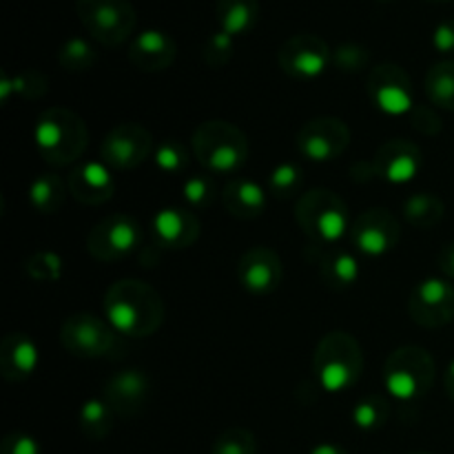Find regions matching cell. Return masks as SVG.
<instances>
[{
    "instance_id": "13",
    "label": "cell",
    "mask_w": 454,
    "mask_h": 454,
    "mask_svg": "<svg viewBox=\"0 0 454 454\" xmlns=\"http://www.w3.org/2000/svg\"><path fill=\"white\" fill-rule=\"evenodd\" d=\"M333 49L315 34H295L279 47V69L295 80H315L331 65Z\"/></svg>"
},
{
    "instance_id": "11",
    "label": "cell",
    "mask_w": 454,
    "mask_h": 454,
    "mask_svg": "<svg viewBox=\"0 0 454 454\" xmlns=\"http://www.w3.org/2000/svg\"><path fill=\"white\" fill-rule=\"evenodd\" d=\"M350 242L362 255L384 257L402 238V224L388 208L372 207L359 213L350 226Z\"/></svg>"
},
{
    "instance_id": "32",
    "label": "cell",
    "mask_w": 454,
    "mask_h": 454,
    "mask_svg": "<svg viewBox=\"0 0 454 454\" xmlns=\"http://www.w3.org/2000/svg\"><path fill=\"white\" fill-rule=\"evenodd\" d=\"M353 424L364 433H375L384 428L390 419V402L380 395H368L359 399L353 408Z\"/></svg>"
},
{
    "instance_id": "40",
    "label": "cell",
    "mask_w": 454,
    "mask_h": 454,
    "mask_svg": "<svg viewBox=\"0 0 454 454\" xmlns=\"http://www.w3.org/2000/svg\"><path fill=\"white\" fill-rule=\"evenodd\" d=\"M408 115H411L412 129L419 133H424V136H437V133L443 129L442 118H439V115L434 114L430 106L417 105V106H412V111Z\"/></svg>"
},
{
    "instance_id": "16",
    "label": "cell",
    "mask_w": 454,
    "mask_h": 454,
    "mask_svg": "<svg viewBox=\"0 0 454 454\" xmlns=\"http://www.w3.org/2000/svg\"><path fill=\"white\" fill-rule=\"evenodd\" d=\"M151 397V380L140 368H124L105 381L102 399L118 417H137Z\"/></svg>"
},
{
    "instance_id": "39",
    "label": "cell",
    "mask_w": 454,
    "mask_h": 454,
    "mask_svg": "<svg viewBox=\"0 0 454 454\" xmlns=\"http://www.w3.org/2000/svg\"><path fill=\"white\" fill-rule=\"evenodd\" d=\"M235 53V38L229 35L226 31L217 29L215 34H211L207 38L202 47V58L208 67L213 69H220V67H226L231 60H233Z\"/></svg>"
},
{
    "instance_id": "1",
    "label": "cell",
    "mask_w": 454,
    "mask_h": 454,
    "mask_svg": "<svg viewBox=\"0 0 454 454\" xmlns=\"http://www.w3.org/2000/svg\"><path fill=\"white\" fill-rule=\"evenodd\" d=\"M106 322L118 335L151 337L164 324V300L142 279H118L111 284L102 301Z\"/></svg>"
},
{
    "instance_id": "30",
    "label": "cell",
    "mask_w": 454,
    "mask_h": 454,
    "mask_svg": "<svg viewBox=\"0 0 454 454\" xmlns=\"http://www.w3.org/2000/svg\"><path fill=\"white\" fill-rule=\"evenodd\" d=\"M424 91L434 106L454 111V60L434 62L424 78Z\"/></svg>"
},
{
    "instance_id": "24",
    "label": "cell",
    "mask_w": 454,
    "mask_h": 454,
    "mask_svg": "<svg viewBox=\"0 0 454 454\" xmlns=\"http://www.w3.org/2000/svg\"><path fill=\"white\" fill-rule=\"evenodd\" d=\"M260 20V0H215L217 29L229 35H247Z\"/></svg>"
},
{
    "instance_id": "36",
    "label": "cell",
    "mask_w": 454,
    "mask_h": 454,
    "mask_svg": "<svg viewBox=\"0 0 454 454\" xmlns=\"http://www.w3.org/2000/svg\"><path fill=\"white\" fill-rule=\"evenodd\" d=\"M191 155L186 146L177 140H167L153 151V164L167 176H180L186 171Z\"/></svg>"
},
{
    "instance_id": "31",
    "label": "cell",
    "mask_w": 454,
    "mask_h": 454,
    "mask_svg": "<svg viewBox=\"0 0 454 454\" xmlns=\"http://www.w3.org/2000/svg\"><path fill=\"white\" fill-rule=\"evenodd\" d=\"M98 60V51L93 49V44L89 43L87 38H80V35H74V38H67L65 43L58 49V62L65 71L69 74H82V71H89Z\"/></svg>"
},
{
    "instance_id": "47",
    "label": "cell",
    "mask_w": 454,
    "mask_h": 454,
    "mask_svg": "<svg viewBox=\"0 0 454 454\" xmlns=\"http://www.w3.org/2000/svg\"><path fill=\"white\" fill-rule=\"evenodd\" d=\"M377 3H384L386 4V3H393V0H377Z\"/></svg>"
},
{
    "instance_id": "43",
    "label": "cell",
    "mask_w": 454,
    "mask_h": 454,
    "mask_svg": "<svg viewBox=\"0 0 454 454\" xmlns=\"http://www.w3.org/2000/svg\"><path fill=\"white\" fill-rule=\"evenodd\" d=\"M437 264H439V270H442L448 279H454V242L439 248Z\"/></svg>"
},
{
    "instance_id": "15",
    "label": "cell",
    "mask_w": 454,
    "mask_h": 454,
    "mask_svg": "<svg viewBox=\"0 0 454 454\" xmlns=\"http://www.w3.org/2000/svg\"><path fill=\"white\" fill-rule=\"evenodd\" d=\"M368 98L380 111L388 115H403L412 111V80L395 62H381L368 74Z\"/></svg>"
},
{
    "instance_id": "25",
    "label": "cell",
    "mask_w": 454,
    "mask_h": 454,
    "mask_svg": "<svg viewBox=\"0 0 454 454\" xmlns=\"http://www.w3.org/2000/svg\"><path fill=\"white\" fill-rule=\"evenodd\" d=\"M319 275L328 288L344 291L359 279V260L346 248H331L319 262Z\"/></svg>"
},
{
    "instance_id": "45",
    "label": "cell",
    "mask_w": 454,
    "mask_h": 454,
    "mask_svg": "<svg viewBox=\"0 0 454 454\" xmlns=\"http://www.w3.org/2000/svg\"><path fill=\"white\" fill-rule=\"evenodd\" d=\"M443 386H446V395L454 402V359L450 362V366H448L446 377H443Z\"/></svg>"
},
{
    "instance_id": "6",
    "label": "cell",
    "mask_w": 454,
    "mask_h": 454,
    "mask_svg": "<svg viewBox=\"0 0 454 454\" xmlns=\"http://www.w3.org/2000/svg\"><path fill=\"white\" fill-rule=\"evenodd\" d=\"M434 377L437 364L421 346H402L386 357L384 386L397 402H417L428 395Z\"/></svg>"
},
{
    "instance_id": "2",
    "label": "cell",
    "mask_w": 454,
    "mask_h": 454,
    "mask_svg": "<svg viewBox=\"0 0 454 454\" xmlns=\"http://www.w3.org/2000/svg\"><path fill=\"white\" fill-rule=\"evenodd\" d=\"M34 142L40 158L53 167L78 162L89 142V129L75 111L67 106H49L38 115Z\"/></svg>"
},
{
    "instance_id": "28",
    "label": "cell",
    "mask_w": 454,
    "mask_h": 454,
    "mask_svg": "<svg viewBox=\"0 0 454 454\" xmlns=\"http://www.w3.org/2000/svg\"><path fill=\"white\" fill-rule=\"evenodd\" d=\"M115 417L118 415L111 411L109 403L102 397H96L87 399V402L82 403L78 415V424L84 437L91 439V442H102V439L109 437L111 430H114Z\"/></svg>"
},
{
    "instance_id": "48",
    "label": "cell",
    "mask_w": 454,
    "mask_h": 454,
    "mask_svg": "<svg viewBox=\"0 0 454 454\" xmlns=\"http://www.w3.org/2000/svg\"><path fill=\"white\" fill-rule=\"evenodd\" d=\"M411 454H433V452H411Z\"/></svg>"
},
{
    "instance_id": "46",
    "label": "cell",
    "mask_w": 454,
    "mask_h": 454,
    "mask_svg": "<svg viewBox=\"0 0 454 454\" xmlns=\"http://www.w3.org/2000/svg\"><path fill=\"white\" fill-rule=\"evenodd\" d=\"M426 3H450V0H426Z\"/></svg>"
},
{
    "instance_id": "23",
    "label": "cell",
    "mask_w": 454,
    "mask_h": 454,
    "mask_svg": "<svg viewBox=\"0 0 454 454\" xmlns=\"http://www.w3.org/2000/svg\"><path fill=\"white\" fill-rule=\"evenodd\" d=\"M266 189L248 177H233L222 191V204L238 220H255L266 211Z\"/></svg>"
},
{
    "instance_id": "41",
    "label": "cell",
    "mask_w": 454,
    "mask_h": 454,
    "mask_svg": "<svg viewBox=\"0 0 454 454\" xmlns=\"http://www.w3.org/2000/svg\"><path fill=\"white\" fill-rule=\"evenodd\" d=\"M0 454H40V443L27 433H9L3 439Z\"/></svg>"
},
{
    "instance_id": "5",
    "label": "cell",
    "mask_w": 454,
    "mask_h": 454,
    "mask_svg": "<svg viewBox=\"0 0 454 454\" xmlns=\"http://www.w3.org/2000/svg\"><path fill=\"white\" fill-rule=\"evenodd\" d=\"M295 220L317 247H335L350 233L353 217L344 200L331 189H310L297 198Z\"/></svg>"
},
{
    "instance_id": "33",
    "label": "cell",
    "mask_w": 454,
    "mask_h": 454,
    "mask_svg": "<svg viewBox=\"0 0 454 454\" xmlns=\"http://www.w3.org/2000/svg\"><path fill=\"white\" fill-rule=\"evenodd\" d=\"M301 186H304V171L300 164L295 162H282L270 171L266 189L273 198L278 200H291L300 195Z\"/></svg>"
},
{
    "instance_id": "3",
    "label": "cell",
    "mask_w": 454,
    "mask_h": 454,
    "mask_svg": "<svg viewBox=\"0 0 454 454\" xmlns=\"http://www.w3.org/2000/svg\"><path fill=\"white\" fill-rule=\"evenodd\" d=\"M195 160L213 176L238 173L248 160V137L239 127L226 120H207L191 137Z\"/></svg>"
},
{
    "instance_id": "35",
    "label": "cell",
    "mask_w": 454,
    "mask_h": 454,
    "mask_svg": "<svg viewBox=\"0 0 454 454\" xmlns=\"http://www.w3.org/2000/svg\"><path fill=\"white\" fill-rule=\"evenodd\" d=\"M211 454H257V439L248 428L233 426L217 434Z\"/></svg>"
},
{
    "instance_id": "12",
    "label": "cell",
    "mask_w": 454,
    "mask_h": 454,
    "mask_svg": "<svg viewBox=\"0 0 454 454\" xmlns=\"http://www.w3.org/2000/svg\"><path fill=\"white\" fill-rule=\"evenodd\" d=\"M297 151L310 162H333L350 145V129L341 118L319 115L297 131Z\"/></svg>"
},
{
    "instance_id": "37",
    "label": "cell",
    "mask_w": 454,
    "mask_h": 454,
    "mask_svg": "<svg viewBox=\"0 0 454 454\" xmlns=\"http://www.w3.org/2000/svg\"><path fill=\"white\" fill-rule=\"evenodd\" d=\"M331 65L344 74H359L371 65V51L359 43H341L333 49L331 53Z\"/></svg>"
},
{
    "instance_id": "42",
    "label": "cell",
    "mask_w": 454,
    "mask_h": 454,
    "mask_svg": "<svg viewBox=\"0 0 454 454\" xmlns=\"http://www.w3.org/2000/svg\"><path fill=\"white\" fill-rule=\"evenodd\" d=\"M433 47L443 56L454 53V20H443L433 31Z\"/></svg>"
},
{
    "instance_id": "14",
    "label": "cell",
    "mask_w": 454,
    "mask_h": 454,
    "mask_svg": "<svg viewBox=\"0 0 454 454\" xmlns=\"http://www.w3.org/2000/svg\"><path fill=\"white\" fill-rule=\"evenodd\" d=\"M408 315L421 328H443L454 319V286L442 278H428L412 288Z\"/></svg>"
},
{
    "instance_id": "4",
    "label": "cell",
    "mask_w": 454,
    "mask_h": 454,
    "mask_svg": "<svg viewBox=\"0 0 454 454\" xmlns=\"http://www.w3.org/2000/svg\"><path fill=\"white\" fill-rule=\"evenodd\" d=\"M313 371L326 393L353 388L364 372V350L357 337L346 331L326 333L315 348Z\"/></svg>"
},
{
    "instance_id": "8",
    "label": "cell",
    "mask_w": 454,
    "mask_h": 454,
    "mask_svg": "<svg viewBox=\"0 0 454 454\" xmlns=\"http://www.w3.org/2000/svg\"><path fill=\"white\" fill-rule=\"evenodd\" d=\"M60 344L80 359H102L120 353V335L106 319L93 313H74L62 322Z\"/></svg>"
},
{
    "instance_id": "29",
    "label": "cell",
    "mask_w": 454,
    "mask_h": 454,
    "mask_svg": "<svg viewBox=\"0 0 454 454\" xmlns=\"http://www.w3.org/2000/svg\"><path fill=\"white\" fill-rule=\"evenodd\" d=\"M49 80L43 71H18V74L9 75L7 71L0 78V100L9 102V98L18 96L22 100H38L47 93Z\"/></svg>"
},
{
    "instance_id": "9",
    "label": "cell",
    "mask_w": 454,
    "mask_h": 454,
    "mask_svg": "<svg viewBox=\"0 0 454 454\" xmlns=\"http://www.w3.org/2000/svg\"><path fill=\"white\" fill-rule=\"evenodd\" d=\"M142 242V229L131 215L111 213L98 222L87 235V253L98 262H120L137 251Z\"/></svg>"
},
{
    "instance_id": "7",
    "label": "cell",
    "mask_w": 454,
    "mask_h": 454,
    "mask_svg": "<svg viewBox=\"0 0 454 454\" xmlns=\"http://www.w3.org/2000/svg\"><path fill=\"white\" fill-rule=\"evenodd\" d=\"M75 13L87 34L105 47L127 43L137 25L131 0H75Z\"/></svg>"
},
{
    "instance_id": "18",
    "label": "cell",
    "mask_w": 454,
    "mask_h": 454,
    "mask_svg": "<svg viewBox=\"0 0 454 454\" xmlns=\"http://www.w3.org/2000/svg\"><path fill=\"white\" fill-rule=\"evenodd\" d=\"M372 164L380 180L390 182V184H408L424 168V153L415 142L395 137L377 149Z\"/></svg>"
},
{
    "instance_id": "38",
    "label": "cell",
    "mask_w": 454,
    "mask_h": 454,
    "mask_svg": "<svg viewBox=\"0 0 454 454\" xmlns=\"http://www.w3.org/2000/svg\"><path fill=\"white\" fill-rule=\"evenodd\" d=\"M215 182L208 176H191L182 186V198L189 204L191 211H204L215 202Z\"/></svg>"
},
{
    "instance_id": "19",
    "label": "cell",
    "mask_w": 454,
    "mask_h": 454,
    "mask_svg": "<svg viewBox=\"0 0 454 454\" xmlns=\"http://www.w3.org/2000/svg\"><path fill=\"white\" fill-rule=\"evenodd\" d=\"M151 229L160 247L182 251L198 242L200 217L189 207H164L153 215Z\"/></svg>"
},
{
    "instance_id": "26",
    "label": "cell",
    "mask_w": 454,
    "mask_h": 454,
    "mask_svg": "<svg viewBox=\"0 0 454 454\" xmlns=\"http://www.w3.org/2000/svg\"><path fill=\"white\" fill-rule=\"evenodd\" d=\"M67 193H69V186L56 173H43V176L35 177L29 184V204L34 211L43 213V215H53L62 208L65 204Z\"/></svg>"
},
{
    "instance_id": "10",
    "label": "cell",
    "mask_w": 454,
    "mask_h": 454,
    "mask_svg": "<svg viewBox=\"0 0 454 454\" xmlns=\"http://www.w3.org/2000/svg\"><path fill=\"white\" fill-rule=\"evenodd\" d=\"M153 136L137 122H120L111 129L100 145L102 162L115 171H131L153 158Z\"/></svg>"
},
{
    "instance_id": "22",
    "label": "cell",
    "mask_w": 454,
    "mask_h": 454,
    "mask_svg": "<svg viewBox=\"0 0 454 454\" xmlns=\"http://www.w3.org/2000/svg\"><path fill=\"white\" fill-rule=\"evenodd\" d=\"M40 362L38 344L25 333H9L0 344V375L9 384L29 380Z\"/></svg>"
},
{
    "instance_id": "20",
    "label": "cell",
    "mask_w": 454,
    "mask_h": 454,
    "mask_svg": "<svg viewBox=\"0 0 454 454\" xmlns=\"http://www.w3.org/2000/svg\"><path fill=\"white\" fill-rule=\"evenodd\" d=\"M127 58L137 71L158 74L168 69L177 58V43L162 29H145L129 43Z\"/></svg>"
},
{
    "instance_id": "44",
    "label": "cell",
    "mask_w": 454,
    "mask_h": 454,
    "mask_svg": "<svg viewBox=\"0 0 454 454\" xmlns=\"http://www.w3.org/2000/svg\"><path fill=\"white\" fill-rule=\"evenodd\" d=\"M310 454H350L346 448L337 446V443H331V442H324V443H317V446L310 450Z\"/></svg>"
},
{
    "instance_id": "34",
    "label": "cell",
    "mask_w": 454,
    "mask_h": 454,
    "mask_svg": "<svg viewBox=\"0 0 454 454\" xmlns=\"http://www.w3.org/2000/svg\"><path fill=\"white\" fill-rule=\"evenodd\" d=\"M25 273L29 275L34 282H60L62 275H65V262H62V257L53 251L31 253L25 262Z\"/></svg>"
},
{
    "instance_id": "27",
    "label": "cell",
    "mask_w": 454,
    "mask_h": 454,
    "mask_svg": "<svg viewBox=\"0 0 454 454\" xmlns=\"http://www.w3.org/2000/svg\"><path fill=\"white\" fill-rule=\"evenodd\" d=\"M446 215V204L439 195L428 193V191H419L403 200V217L415 229H434L439 222Z\"/></svg>"
},
{
    "instance_id": "17",
    "label": "cell",
    "mask_w": 454,
    "mask_h": 454,
    "mask_svg": "<svg viewBox=\"0 0 454 454\" xmlns=\"http://www.w3.org/2000/svg\"><path fill=\"white\" fill-rule=\"evenodd\" d=\"M284 278V266L278 253L269 247H253L238 262V282L255 297L278 291Z\"/></svg>"
},
{
    "instance_id": "21",
    "label": "cell",
    "mask_w": 454,
    "mask_h": 454,
    "mask_svg": "<svg viewBox=\"0 0 454 454\" xmlns=\"http://www.w3.org/2000/svg\"><path fill=\"white\" fill-rule=\"evenodd\" d=\"M67 186H69L71 198L87 207H100L109 202L115 193V180L109 167L98 160L78 164L67 177Z\"/></svg>"
}]
</instances>
